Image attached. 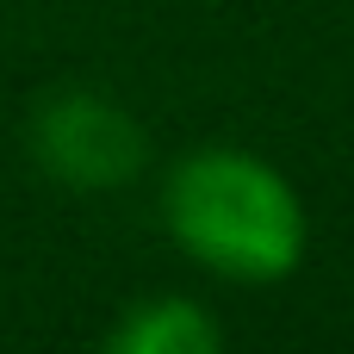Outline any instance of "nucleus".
Wrapping results in <instances>:
<instances>
[{"label": "nucleus", "mask_w": 354, "mask_h": 354, "mask_svg": "<svg viewBox=\"0 0 354 354\" xmlns=\"http://www.w3.org/2000/svg\"><path fill=\"white\" fill-rule=\"evenodd\" d=\"M174 243L224 280H286L305 255L299 193L243 149H193L162 193Z\"/></svg>", "instance_id": "1"}, {"label": "nucleus", "mask_w": 354, "mask_h": 354, "mask_svg": "<svg viewBox=\"0 0 354 354\" xmlns=\"http://www.w3.org/2000/svg\"><path fill=\"white\" fill-rule=\"evenodd\" d=\"M106 348L118 354H212L218 348V324L187 305V299H156V305H137L112 336Z\"/></svg>", "instance_id": "3"}, {"label": "nucleus", "mask_w": 354, "mask_h": 354, "mask_svg": "<svg viewBox=\"0 0 354 354\" xmlns=\"http://www.w3.org/2000/svg\"><path fill=\"white\" fill-rule=\"evenodd\" d=\"M37 162L68 187H118L143 168V131L100 93H56L31 124Z\"/></svg>", "instance_id": "2"}]
</instances>
